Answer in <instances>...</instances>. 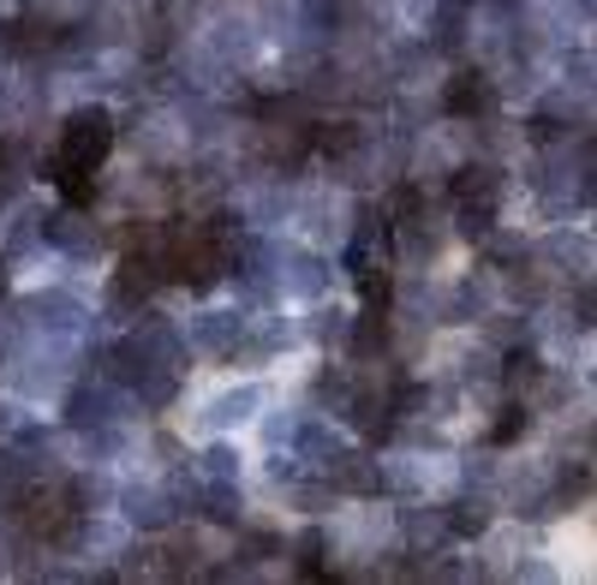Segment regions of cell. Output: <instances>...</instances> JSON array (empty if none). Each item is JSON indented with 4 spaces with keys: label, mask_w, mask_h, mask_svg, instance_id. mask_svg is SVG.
<instances>
[{
    "label": "cell",
    "mask_w": 597,
    "mask_h": 585,
    "mask_svg": "<svg viewBox=\"0 0 597 585\" xmlns=\"http://www.w3.org/2000/svg\"><path fill=\"white\" fill-rule=\"evenodd\" d=\"M359 275H365V299H371V311H376V305H388V292H395V287H388V275H371V269H359Z\"/></svg>",
    "instance_id": "52a82bcc"
},
{
    "label": "cell",
    "mask_w": 597,
    "mask_h": 585,
    "mask_svg": "<svg viewBox=\"0 0 597 585\" xmlns=\"http://www.w3.org/2000/svg\"><path fill=\"white\" fill-rule=\"evenodd\" d=\"M448 525H455L460 538H472V532H484V525H490V514H484V508H478V514H472V502H460L455 514H448Z\"/></svg>",
    "instance_id": "8992f818"
},
{
    "label": "cell",
    "mask_w": 597,
    "mask_h": 585,
    "mask_svg": "<svg viewBox=\"0 0 597 585\" xmlns=\"http://www.w3.org/2000/svg\"><path fill=\"white\" fill-rule=\"evenodd\" d=\"M455 198L460 203H472V198H497V173H484V168H472V173H466V180H455Z\"/></svg>",
    "instance_id": "7a4b0ae2"
},
{
    "label": "cell",
    "mask_w": 597,
    "mask_h": 585,
    "mask_svg": "<svg viewBox=\"0 0 597 585\" xmlns=\"http://www.w3.org/2000/svg\"><path fill=\"white\" fill-rule=\"evenodd\" d=\"M478 102H484V84H478V78H460L455 91H448V108H455V114H472Z\"/></svg>",
    "instance_id": "277c9868"
},
{
    "label": "cell",
    "mask_w": 597,
    "mask_h": 585,
    "mask_svg": "<svg viewBox=\"0 0 597 585\" xmlns=\"http://www.w3.org/2000/svg\"><path fill=\"white\" fill-rule=\"evenodd\" d=\"M317 555H323V538L305 532V538H299V567H305V574H317Z\"/></svg>",
    "instance_id": "ba28073f"
},
{
    "label": "cell",
    "mask_w": 597,
    "mask_h": 585,
    "mask_svg": "<svg viewBox=\"0 0 597 585\" xmlns=\"http://www.w3.org/2000/svg\"><path fill=\"white\" fill-rule=\"evenodd\" d=\"M108 150H114V120H108V114H102V108H78V114H66V126H61V150H54V162L96 173Z\"/></svg>",
    "instance_id": "6da1fadb"
},
{
    "label": "cell",
    "mask_w": 597,
    "mask_h": 585,
    "mask_svg": "<svg viewBox=\"0 0 597 585\" xmlns=\"http://www.w3.org/2000/svg\"><path fill=\"white\" fill-rule=\"evenodd\" d=\"M0 292H7V269H0Z\"/></svg>",
    "instance_id": "9c48e42d"
},
{
    "label": "cell",
    "mask_w": 597,
    "mask_h": 585,
    "mask_svg": "<svg viewBox=\"0 0 597 585\" xmlns=\"http://www.w3.org/2000/svg\"><path fill=\"white\" fill-rule=\"evenodd\" d=\"M526 424H532L526 406H508V413L497 418V430H490V436H497V443L508 448V443H520V436H526Z\"/></svg>",
    "instance_id": "3957f363"
},
{
    "label": "cell",
    "mask_w": 597,
    "mask_h": 585,
    "mask_svg": "<svg viewBox=\"0 0 597 585\" xmlns=\"http://www.w3.org/2000/svg\"><path fill=\"white\" fill-rule=\"evenodd\" d=\"M132 520H138V525H168L173 514L162 508V496H132Z\"/></svg>",
    "instance_id": "5b68a950"
}]
</instances>
